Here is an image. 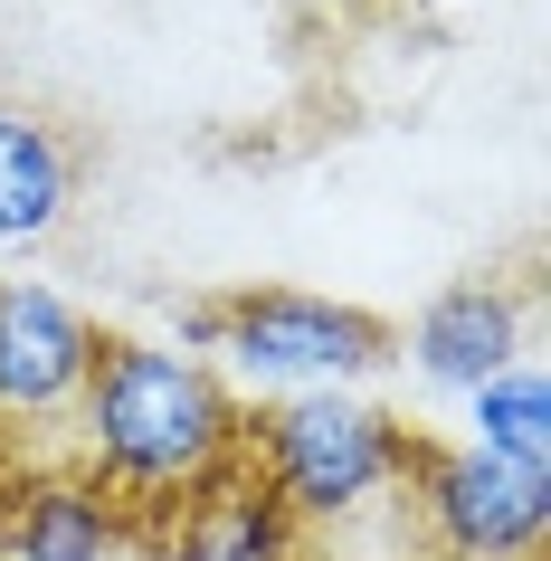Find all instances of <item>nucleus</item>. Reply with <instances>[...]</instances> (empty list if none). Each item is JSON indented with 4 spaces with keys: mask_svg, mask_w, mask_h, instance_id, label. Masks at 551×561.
<instances>
[{
    "mask_svg": "<svg viewBox=\"0 0 551 561\" xmlns=\"http://www.w3.org/2000/svg\"><path fill=\"white\" fill-rule=\"evenodd\" d=\"M77 428H87V457H95V495L162 514V504H200L238 467L248 410L200 353L144 343V333H95Z\"/></svg>",
    "mask_w": 551,
    "mask_h": 561,
    "instance_id": "obj_1",
    "label": "nucleus"
},
{
    "mask_svg": "<svg viewBox=\"0 0 551 561\" xmlns=\"http://www.w3.org/2000/svg\"><path fill=\"white\" fill-rule=\"evenodd\" d=\"M238 457L295 514V533H343L371 504H409V457H418V438L390 410H371V400L295 390V400H266L238 428Z\"/></svg>",
    "mask_w": 551,
    "mask_h": 561,
    "instance_id": "obj_2",
    "label": "nucleus"
},
{
    "mask_svg": "<svg viewBox=\"0 0 551 561\" xmlns=\"http://www.w3.org/2000/svg\"><path fill=\"white\" fill-rule=\"evenodd\" d=\"M409 514L428 533L437 561H542L551 542V467L494 457V447L457 438L409 457Z\"/></svg>",
    "mask_w": 551,
    "mask_h": 561,
    "instance_id": "obj_3",
    "label": "nucleus"
},
{
    "mask_svg": "<svg viewBox=\"0 0 551 561\" xmlns=\"http://www.w3.org/2000/svg\"><path fill=\"white\" fill-rule=\"evenodd\" d=\"M209 314H219L209 353L257 390H333L352 371H380L390 362V324L361 314V305H333V296L248 286V296H219Z\"/></svg>",
    "mask_w": 551,
    "mask_h": 561,
    "instance_id": "obj_4",
    "label": "nucleus"
},
{
    "mask_svg": "<svg viewBox=\"0 0 551 561\" xmlns=\"http://www.w3.org/2000/svg\"><path fill=\"white\" fill-rule=\"evenodd\" d=\"M523 353H532V286H514V276H457L409 324V371L428 390H485Z\"/></svg>",
    "mask_w": 551,
    "mask_h": 561,
    "instance_id": "obj_5",
    "label": "nucleus"
},
{
    "mask_svg": "<svg viewBox=\"0 0 551 561\" xmlns=\"http://www.w3.org/2000/svg\"><path fill=\"white\" fill-rule=\"evenodd\" d=\"M95 362V324L58 286L0 276V419H67Z\"/></svg>",
    "mask_w": 551,
    "mask_h": 561,
    "instance_id": "obj_6",
    "label": "nucleus"
},
{
    "mask_svg": "<svg viewBox=\"0 0 551 561\" xmlns=\"http://www.w3.org/2000/svg\"><path fill=\"white\" fill-rule=\"evenodd\" d=\"M124 542V514L87 476H30L0 495V561H105Z\"/></svg>",
    "mask_w": 551,
    "mask_h": 561,
    "instance_id": "obj_7",
    "label": "nucleus"
},
{
    "mask_svg": "<svg viewBox=\"0 0 551 561\" xmlns=\"http://www.w3.org/2000/svg\"><path fill=\"white\" fill-rule=\"evenodd\" d=\"M67 201H77V144L30 105H0V248L58 238Z\"/></svg>",
    "mask_w": 551,
    "mask_h": 561,
    "instance_id": "obj_8",
    "label": "nucleus"
},
{
    "mask_svg": "<svg viewBox=\"0 0 551 561\" xmlns=\"http://www.w3.org/2000/svg\"><path fill=\"white\" fill-rule=\"evenodd\" d=\"M191 561H305V533H295V514L266 495L257 476H248V457H238V467L200 495Z\"/></svg>",
    "mask_w": 551,
    "mask_h": 561,
    "instance_id": "obj_9",
    "label": "nucleus"
},
{
    "mask_svg": "<svg viewBox=\"0 0 551 561\" xmlns=\"http://www.w3.org/2000/svg\"><path fill=\"white\" fill-rule=\"evenodd\" d=\"M466 400H475V447L523 457V467H551V381H542V362H514V371H494Z\"/></svg>",
    "mask_w": 551,
    "mask_h": 561,
    "instance_id": "obj_10",
    "label": "nucleus"
}]
</instances>
